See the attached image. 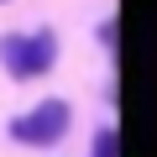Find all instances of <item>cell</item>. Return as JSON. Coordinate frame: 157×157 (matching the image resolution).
I'll list each match as a JSON object with an SVG mask.
<instances>
[{"label":"cell","instance_id":"6da1fadb","mask_svg":"<svg viewBox=\"0 0 157 157\" xmlns=\"http://www.w3.org/2000/svg\"><path fill=\"white\" fill-rule=\"evenodd\" d=\"M0 58L16 78H32V73H47L52 68V32H37V37H6L0 42Z\"/></svg>","mask_w":157,"mask_h":157},{"label":"cell","instance_id":"7a4b0ae2","mask_svg":"<svg viewBox=\"0 0 157 157\" xmlns=\"http://www.w3.org/2000/svg\"><path fill=\"white\" fill-rule=\"evenodd\" d=\"M63 131H68V105H63V100H42L32 115H21V121L11 126V136L26 141V147H52Z\"/></svg>","mask_w":157,"mask_h":157},{"label":"cell","instance_id":"3957f363","mask_svg":"<svg viewBox=\"0 0 157 157\" xmlns=\"http://www.w3.org/2000/svg\"><path fill=\"white\" fill-rule=\"evenodd\" d=\"M115 152H121L115 131H100V136H94V157H115Z\"/></svg>","mask_w":157,"mask_h":157}]
</instances>
